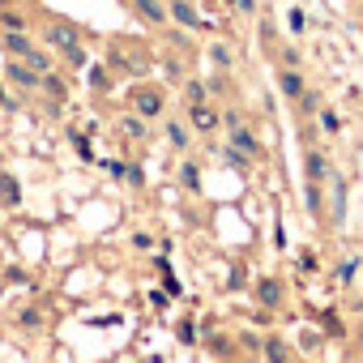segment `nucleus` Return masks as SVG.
<instances>
[{
	"mask_svg": "<svg viewBox=\"0 0 363 363\" xmlns=\"http://www.w3.org/2000/svg\"><path fill=\"white\" fill-rule=\"evenodd\" d=\"M261 354H265V359H286V346H282L278 337H269V342L261 346Z\"/></svg>",
	"mask_w": 363,
	"mask_h": 363,
	"instance_id": "15",
	"label": "nucleus"
},
{
	"mask_svg": "<svg viewBox=\"0 0 363 363\" xmlns=\"http://www.w3.org/2000/svg\"><path fill=\"white\" fill-rule=\"evenodd\" d=\"M278 86H282V94H286V99H303V77H299L295 69H282Z\"/></svg>",
	"mask_w": 363,
	"mask_h": 363,
	"instance_id": "9",
	"label": "nucleus"
},
{
	"mask_svg": "<svg viewBox=\"0 0 363 363\" xmlns=\"http://www.w3.org/2000/svg\"><path fill=\"white\" fill-rule=\"evenodd\" d=\"M189 107H193V128H197V133H206V137H210V133L223 124V116H218V107H214V103H201V99H197V103H189Z\"/></svg>",
	"mask_w": 363,
	"mask_h": 363,
	"instance_id": "2",
	"label": "nucleus"
},
{
	"mask_svg": "<svg viewBox=\"0 0 363 363\" xmlns=\"http://www.w3.org/2000/svg\"><path fill=\"white\" fill-rule=\"evenodd\" d=\"M124 171H128V184H137V189H141V179H145V175H141V167H124Z\"/></svg>",
	"mask_w": 363,
	"mask_h": 363,
	"instance_id": "22",
	"label": "nucleus"
},
{
	"mask_svg": "<svg viewBox=\"0 0 363 363\" xmlns=\"http://www.w3.org/2000/svg\"><path fill=\"white\" fill-rule=\"evenodd\" d=\"M359 342H363V329H359Z\"/></svg>",
	"mask_w": 363,
	"mask_h": 363,
	"instance_id": "25",
	"label": "nucleus"
},
{
	"mask_svg": "<svg viewBox=\"0 0 363 363\" xmlns=\"http://www.w3.org/2000/svg\"><path fill=\"white\" fill-rule=\"evenodd\" d=\"M337 278H342V282H350V278H354V261H346V265L337 269Z\"/></svg>",
	"mask_w": 363,
	"mask_h": 363,
	"instance_id": "23",
	"label": "nucleus"
},
{
	"mask_svg": "<svg viewBox=\"0 0 363 363\" xmlns=\"http://www.w3.org/2000/svg\"><path fill=\"white\" fill-rule=\"evenodd\" d=\"M214 65H218V69H231V52H227V48H214Z\"/></svg>",
	"mask_w": 363,
	"mask_h": 363,
	"instance_id": "19",
	"label": "nucleus"
},
{
	"mask_svg": "<svg viewBox=\"0 0 363 363\" xmlns=\"http://www.w3.org/2000/svg\"><path fill=\"white\" fill-rule=\"evenodd\" d=\"M320 128H325V133H337V128H342V120H337L333 111H320Z\"/></svg>",
	"mask_w": 363,
	"mask_h": 363,
	"instance_id": "18",
	"label": "nucleus"
},
{
	"mask_svg": "<svg viewBox=\"0 0 363 363\" xmlns=\"http://www.w3.org/2000/svg\"><path fill=\"white\" fill-rule=\"evenodd\" d=\"M5 52L22 60V56H30V52H35V39H30L22 26H18V30H9V35H5Z\"/></svg>",
	"mask_w": 363,
	"mask_h": 363,
	"instance_id": "5",
	"label": "nucleus"
},
{
	"mask_svg": "<svg viewBox=\"0 0 363 363\" xmlns=\"http://www.w3.org/2000/svg\"><path fill=\"white\" fill-rule=\"evenodd\" d=\"M5 73H9V82H13V86H22V90H35V86L43 82V73H35V69H30L26 60H18V56L5 65Z\"/></svg>",
	"mask_w": 363,
	"mask_h": 363,
	"instance_id": "3",
	"label": "nucleus"
},
{
	"mask_svg": "<svg viewBox=\"0 0 363 363\" xmlns=\"http://www.w3.org/2000/svg\"><path fill=\"white\" fill-rule=\"evenodd\" d=\"M133 111H137L141 120H154V116H162V90H154V86H141V90H133Z\"/></svg>",
	"mask_w": 363,
	"mask_h": 363,
	"instance_id": "1",
	"label": "nucleus"
},
{
	"mask_svg": "<svg viewBox=\"0 0 363 363\" xmlns=\"http://www.w3.org/2000/svg\"><path fill=\"white\" fill-rule=\"evenodd\" d=\"M0 103H9V99H5V94H0Z\"/></svg>",
	"mask_w": 363,
	"mask_h": 363,
	"instance_id": "24",
	"label": "nucleus"
},
{
	"mask_svg": "<svg viewBox=\"0 0 363 363\" xmlns=\"http://www.w3.org/2000/svg\"><path fill=\"white\" fill-rule=\"evenodd\" d=\"M303 171H308V184H320V179L329 175L325 154H320V150H308V154H303Z\"/></svg>",
	"mask_w": 363,
	"mask_h": 363,
	"instance_id": "6",
	"label": "nucleus"
},
{
	"mask_svg": "<svg viewBox=\"0 0 363 363\" xmlns=\"http://www.w3.org/2000/svg\"><path fill=\"white\" fill-rule=\"evenodd\" d=\"M48 43L60 48V52L73 48V43H77V26H73V22H52V26H48Z\"/></svg>",
	"mask_w": 363,
	"mask_h": 363,
	"instance_id": "4",
	"label": "nucleus"
},
{
	"mask_svg": "<svg viewBox=\"0 0 363 363\" xmlns=\"http://www.w3.org/2000/svg\"><path fill=\"white\" fill-rule=\"evenodd\" d=\"M308 210H320V193H316V184H308Z\"/></svg>",
	"mask_w": 363,
	"mask_h": 363,
	"instance_id": "20",
	"label": "nucleus"
},
{
	"mask_svg": "<svg viewBox=\"0 0 363 363\" xmlns=\"http://www.w3.org/2000/svg\"><path fill=\"white\" fill-rule=\"evenodd\" d=\"M133 5L141 9V18H145V22H154V26H158V22H167V9L158 5V0H133Z\"/></svg>",
	"mask_w": 363,
	"mask_h": 363,
	"instance_id": "11",
	"label": "nucleus"
},
{
	"mask_svg": "<svg viewBox=\"0 0 363 363\" xmlns=\"http://www.w3.org/2000/svg\"><path fill=\"white\" fill-rule=\"evenodd\" d=\"M171 13H175V22H184V26H193V30H201L206 22H201V13L189 5V0H171Z\"/></svg>",
	"mask_w": 363,
	"mask_h": 363,
	"instance_id": "8",
	"label": "nucleus"
},
{
	"mask_svg": "<svg viewBox=\"0 0 363 363\" xmlns=\"http://www.w3.org/2000/svg\"><path fill=\"white\" fill-rule=\"evenodd\" d=\"M231 5H235L240 13H257V0H231Z\"/></svg>",
	"mask_w": 363,
	"mask_h": 363,
	"instance_id": "21",
	"label": "nucleus"
},
{
	"mask_svg": "<svg viewBox=\"0 0 363 363\" xmlns=\"http://www.w3.org/2000/svg\"><path fill=\"white\" fill-rule=\"evenodd\" d=\"M231 145H235L240 154H248V158L257 154V137H252V133H248L240 120H231Z\"/></svg>",
	"mask_w": 363,
	"mask_h": 363,
	"instance_id": "7",
	"label": "nucleus"
},
{
	"mask_svg": "<svg viewBox=\"0 0 363 363\" xmlns=\"http://www.w3.org/2000/svg\"><path fill=\"white\" fill-rule=\"evenodd\" d=\"M257 299H261L265 308H278V299H282V286H278L274 278H265V282L257 286Z\"/></svg>",
	"mask_w": 363,
	"mask_h": 363,
	"instance_id": "10",
	"label": "nucleus"
},
{
	"mask_svg": "<svg viewBox=\"0 0 363 363\" xmlns=\"http://www.w3.org/2000/svg\"><path fill=\"white\" fill-rule=\"evenodd\" d=\"M179 171H184V175H179V179H184V189H201V167H193V162H184V167H179Z\"/></svg>",
	"mask_w": 363,
	"mask_h": 363,
	"instance_id": "14",
	"label": "nucleus"
},
{
	"mask_svg": "<svg viewBox=\"0 0 363 363\" xmlns=\"http://www.w3.org/2000/svg\"><path fill=\"white\" fill-rule=\"evenodd\" d=\"M167 141H171V150H189V128L179 124V120H171L167 124Z\"/></svg>",
	"mask_w": 363,
	"mask_h": 363,
	"instance_id": "12",
	"label": "nucleus"
},
{
	"mask_svg": "<svg viewBox=\"0 0 363 363\" xmlns=\"http://www.w3.org/2000/svg\"><path fill=\"white\" fill-rule=\"evenodd\" d=\"M22 60H26V65H30V69H35V73H48V69H52V65H48V56H43V52H30V56H22Z\"/></svg>",
	"mask_w": 363,
	"mask_h": 363,
	"instance_id": "17",
	"label": "nucleus"
},
{
	"mask_svg": "<svg viewBox=\"0 0 363 363\" xmlns=\"http://www.w3.org/2000/svg\"><path fill=\"white\" fill-rule=\"evenodd\" d=\"M0 193H5V201H9V206H18V184H13L9 175H0Z\"/></svg>",
	"mask_w": 363,
	"mask_h": 363,
	"instance_id": "16",
	"label": "nucleus"
},
{
	"mask_svg": "<svg viewBox=\"0 0 363 363\" xmlns=\"http://www.w3.org/2000/svg\"><path fill=\"white\" fill-rule=\"evenodd\" d=\"M120 133H124L128 141H141V137H145V120H141V116H124V120H120Z\"/></svg>",
	"mask_w": 363,
	"mask_h": 363,
	"instance_id": "13",
	"label": "nucleus"
}]
</instances>
